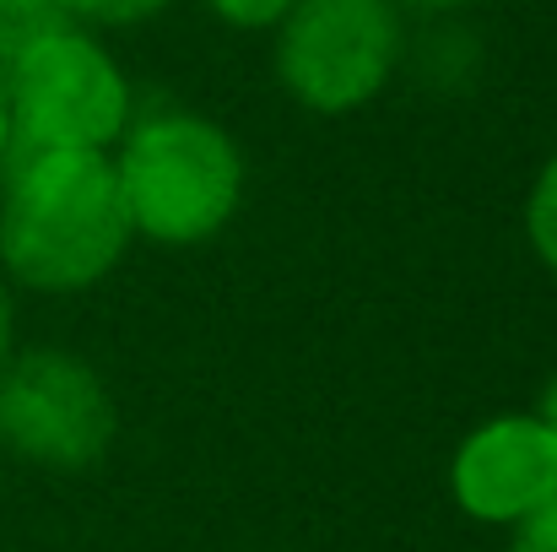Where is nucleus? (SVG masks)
I'll return each instance as SVG.
<instances>
[{
  "instance_id": "obj_1",
  "label": "nucleus",
  "mask_w": 557,
  "mask_h": 552,
  "mask_svg": "<svg viewBox=\"0 0 557 552\" xmlns=\"http://www.w3.org/2000/svg\"><path fill=\"white\" fill-rule=\"evenodd\" d=\"M136 228L109 152H5L0 158V266L27 293L98 287Z\"/></svg>"
},
{
  "instance_id": "obj_2",
  "label": "nucleus",
  "mask_w": 557,
  "mask_h": 552,
  "mask_svg": "<svg viewBox=\"0 0 557 552\" xmlns=\"http://www.w3.org/2000/svg\"><path fill=\"white\" fill-rule=\"evenodd\" d=\"M109 158L136 238L152 244H206L233 222L244 200V152L206 114L163 109L131 120Z\"/></svg>"
},
{
  "instance_id": "obj_3",
  "label": "nucleus",
  "mask_w": 557,
  "mask_h": 552,
  "mask_svg": "<svg viewBox=\"0 0 557 552\" xmlns=\"http://www.w3.org/2000/svg\"><path fill=\"white\" fill-rule=\"evenodd\" d=\"M5 152H114L136 120L120 60L76 22H54L5 54Z\"/></svg>"
},
{
  "instance_id": "obj_4",
  "label": "nucleus",
  "mask_w": 557,
  "mask_h": 552,
  "mask_svg": "<svg viewBox=\"0 0 557 552\" xmlns=\"http://www.w3.org/2000/svg\"><path fill=\"white\" fill-rule=\"evenodd\" d=\"M406 49L395 0H293L271 27L276 82L309 114H352L373 103Z\"/></svg>"
},
{
  "instance_id": "obj_5",
  "label": "nucleus",
  "mask_w": 557,
  "mask_h": 552,
  "mask_svg": "<svg viewBox=\"0 0 557 552\" xmlns=\"http://www.w3.org/2000/svg\"><path fill=\"white\" fill-rule=\"evenodd\" d=\"M120 412L98 368L60 347H16L0 368V444L44 471H87L109 455Z\"/></svg>"
},
{
  "instance_id": "obj_6",
  "label": "nucleus",
  "mask_w": 557,
  "mask_h": 552,
  "mask_svg": "<svg viewBox=\"0 0 557 552\" xmlns=\"http://www.w3.org/2000/svg\"><path fill=\"white\" fill-rule=\"evenodd\" d=\"M449 493L476 526L515 531L557 493V433L536 412L476 422L449 461Z\"/></svg>"
},
{
  "instance_id": "obj_7",
  "label": "nucleus",
  "mask_w": 557,
  "mask_h": 552,
  "mask_svg": "<svg viewBox=\"0 0 557 552\" xmlns=\"http://www.w3.org/2000/svg\"><path fill=\"white\" fill-rule=\"evenodd\" d=\"M525 238H531V255L557 277V152L542 163V174L531 180V195H525Z\"/></svg>"
},
{
  "instance_id": "obj_8",
  "label": "nucleus",
  "mask_w": 557,
  "mask_h": 552,
  "mask_svg": "<svg viewBox=\"0 0 557 552\" xmlns=\"http://www.w3.org/2000/svg\"><path fill=\"white\" fill-rule=\"evenodd\" d=\"M54 11L82 27H136V22L169 11V0H54Z\"/></svg>"
},
{
  "instance_id": "obj_9",
  "label": "nucleus",
  "mask_w": 557,
  "mask_h": 552,
  "mask_svg": "<svg viewBox=\"0 0 557 552\" xmlns=\"http://www.w3.org/2000/svg\"><path fill=\"white\" fill-rule=\"evenodd\" d=\"M65 22L54 11V0H0V54H11L16 44H27L33 33Z\"/></svg>"
},
{
  "instance_id": "obj_10",
  "label": "nucleus",
  "mask_w": 557,
  "mask_h": 552,
  "mask_svg": "<svg viewBox=\"0 0 557 552\" xmlns=\"http://www.w3.org/2000/svg\"><path fill=\"white\" fill-rule=\"evenodd\" d=\"M211 16H222L227 27H244V33H271L293 0H206Z\"/></svg>"
},
{
  "instance_id": "obj_11",
  "label": "nucleus",
  "mask_w": 557,
  "mask_h": 552,
  "mask_svg": "<svg viewBox=\"0 0 557 552\" xmlns=\"http://www.w3.org/2000/svg\"><path fill=\"white\" fill-rule=\"evenodd\" d=\"M509 552H557V493L536 510V515H525V520L515 526Z\"/></svg>"
},
{
  "instance_id": "obj_12",
  "label": "nucleus",
  "mask_w": 557,
  "mask_h": 552,
  "mask_svg": "<svg viewBox=\"0 0 557 552\" xmlns=\"http://www.w3.org/2000/svg\"><path fill=\"white\" fill-rule=\"evenodd\" d=\"M16 353V304H11V287L0 282V368Z\"/></svg>"
},
{
  "instance_id": "obj_13",
  "label": "nucleus",
  "mask_w": 557,
  "mask_h": 552,
  "mask_svg": "<svg viewBox=\"0 0 557 552\" xmlns=\"http://www.w3.org/2000/svg\"><path fill=\"white\" fill-rule=\"evenodd\" d=\"M400 11H417V16H455V11H466L471 0H395Z\"/></svg>"
},
{
  "instance_id": "obj_14",
  "label": "nucleus",
  "mask_w": 557,
  "mask_h": 552,
  "mask_svg": "<svg viewBox=\"0 0 557 552\" xmlns=\"http://www.w3.org/2000/svg\"><path fill=\"white\" fill-rule=\"evenodd\" d=\"M11 147V109H5V54H0V158Z\"/></svg>"
},
{
  "instance_id": "obj_15",
  "label": "nucleus",
  "mask_w": 557,
  "mask_h": 552,
  "mask_svg": "<svg viewBox=\"0 0 557 552\" xmlns=\"http://www.w3.org/2000/svg\"><path fill=\"white\" fill-rule=\"evenodd\" d=\"M536 417H542V422H547V428L557 433V373L547 379V390H542V406H536Z\"/></svg>"
}]
</instances>
